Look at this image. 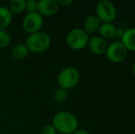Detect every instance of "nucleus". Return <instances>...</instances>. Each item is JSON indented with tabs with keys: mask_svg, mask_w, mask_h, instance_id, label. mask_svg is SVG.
I'll use <instances>...</instances> for the list:
<instances>
[{
	"mask_svg": "<svg viewBox=\"0 0 135 134\" xmlns=\"http://www.w3.org/2000/svg\"><path fill=\"white\" fill-rule=\"evenodd\" d=\"M52 125L57 132L73 134L78 130L79 121L75 114L69 111H59L52 118Z\"/></svg>",
	"mask_w": 135,
	"mask_h": 134,
	"instance_id": "f257e3e1",
	"label": "nucleus"
},
{
	"mask_svg": "<svg viewBox=\"0 0 135 134\" xmlns=\"http://www.w3.org/2000/svg\"><path fill=\"white\" fill-rule=\"evenodd\" d=\"M25 44L27 45L30 52L42 53L50 49L52 45V39L49 34L43 31H39L28 35L26 39Z\"/></svg>",
	"mask_w": 135,
	"mask_h": 134,
	"instance_id": "f03ea898",
	"label": "nucleus"
},
{
	"mask_svg": "<svg viewBox=\"0 0 135 134\" xmlns=\"http://www.w3.org/2000/svg\"><path fill=\"white\" fill-rule=\"evenodd\" d=\"M57 84L59 87L70 90L75 87L80 81V73L75 67L67 66L62 69L57 75Z\"/></svg>",
	"mask_w": 135,
	"mask_h": 134,
	"instance_id": "7ed1b4c3",
	"label": "nucleus"
},
{
	"mask_svg": "<svg viewBox=\"0 0 135 134\" xmlns=\"http://www.w3.org/2000/svg\"><path fill=\"white\" fill-rule=\"evenodd\" d=\"M89 35L81 28H75L68 31L65 38L66 44L75 51H80L87 47Z\"/></svg>",
	"mask_w": 135,
	"mask_h": 134,
	"instance_id": "20e7f679",
	"label": "nucleus"
},
{
	"mask_svg": "<svg viewBox=\"0 0 135 134\" xmlns=\"http://www.w3.org/2000/svg\"><path fill=\"white\" fill-rule=\"evenodd\" d=\"M95 12V15L101 23H112L118 16L116 6L108 0H101L98 2Z\"/></svg>",
	"mask_w": 135,
	"mask_h": 134,
	"instance_id": "39448f33",
	"label": "nucleus"
},
{
	"mask_svg": "<svg viewBox=\"0 0 135 134\" xmlns=\"http://www.w3.org/2000/svg\"><path fill=\"white\" fill-rule=\"evenodd\" d=\"M43 18L38 12L27 13L22 20V27L28 35L41 31L43 27Z\"/></svg>",
	"mask_w": 135,
	"mask_h": 134,
	"instance_id": "423d86ee",
	"label": "nucleus"
},
{
	"mask_svg": "<svg viewBox=\"0 0 135 134\" xmlns=\"http://www.w3.org/2000/svg\"><path fill=\"white\" fill-rule=\"evenodd\" d=\"M128 50L120 41H114L108 44L105 55L108 60L113 63H119L123 62L128 56Z\"/></svg>",
	"mask_w": 135,
	"mask_h": 134,
	"instance_id": "0eeeda50",
	"label": "nucleus"
},
{
	"mask_svg": "<svg viewBox=\"0 0 135 134\" xmlns=\"http://www.w3.org/2000/svg\"><path fill=\"white\" fill-rule=\"evenodd\" d=\"M60 6L56 0H40L38 1L37 12L42 18L52 17L58 13Z\"/></svg>",
	"mask_w": 135,
	"mask_h": 134,
	"instance_id": "6e6552de",
	"label": "nucleus"
},
{
	"mask_svg": "<svg viewBox=\"0 0 135 134\" xmlns=\"http://www.w3.org/2000/svg\"><path fill=\"white\" fill-rule=\"evenodd\" d=\"M108 41L100 36H93L89 38L87 47L92 53L96 55H103L106 53L108 49Z\"/></svg>",
	"mask_w": 135,
	"mask_h": 134,
	"instance_id": "1a4fd4ad",
	"label": "nucleus"
},
{
	"mask_svg": "<svg viewBox=\"0 0 135 134\" xmlns=\"http://www.w3.org/2000/svg\"><path fill=\"white\" fill-rule=\"evenodd\" d=\"M100 25H101V22L97 18L96 15H88L84 20L83 29L89 35L98 31Z\"/></svg>",
	"mask_w": 135,
	"mask_h": 134,
	"instance_id": "9d476101",
	"label": "nucleus"
},
{
	"mask_svg": "<svg viewBox=\"0 0 135 134\" xmlns=\"http://www.w3.org/2000/svg\"><path fill=\"white\" fill-rule=\"evenodd\" d=\"M120 42L124 45L128 52H135V28L125 29Z\"/></svg>",
	"mask_w": 135,
	"mask_h": 134,
	"instance_id": "9b49d317",
	"label": "nucleus"
},
{
	"mask_svg": "<svg viewBox=\"0 0 135 134\" xmlns=\"http://www.w3.org/2000/svg\"><path fill=\"white\" fill-rule=\"evenodd\" d=\"M13 15L6 6H0V31L6 29L12 22Z\"/></svg>",
	"mask_w": 135,
	"mask_h": 134,
	"instance_id": "f8f14e48",
	"label": "nucleus"
},
{
	"mask_svg": "<svg viewBox=\"0 0 135 134\" xmlns=\"http://www.w3.org/2000/svg\"><path fill=\"white\" fill-rule=\"evenodd\" d=\"M11 54L15 60L21 61V60H24L28 57L30 54V51H28L27 45L25 43H18L12 49Z\"/></svg>",
	"mask_w": 135,
	"mask_h": 134,
	"instance_id": "ddd939ff",
	"label": "nucleus"
},
{
	"mask_svg": "<svg viewBox=\"0 0 135 134\" xmlns=\"http://www.w3.org/2000/svg\"><path fill=\"white\" fill-rule=\"evenodd\" d=\"M115 29L116 27L113 23H101L98 29L99 36L103 38L104 39H113L115 36Z\"/></svg>",
	"mask_w": 135,
	"mask_h": 134,
	"instance_id": "4468645a",
	"label": "nucleus"
},
{
	"mask_svg": "<svg viewBox=\"0 0 135 134\" xmlns=\"http://www.w3.org/2000/svg\"><path fill=\"white\" fill-rule=\"evenodd\" d=\"M7 7L12 15L20 14L26 10V0H12Z\"/></svg>",
	"mask_w": 135,
	"mask_h": 134,
	"instance_id": "2eb2a0df",
	"label": "nucleus"
},
{
	"mask_svg": "<svg viewBox=\"0 0 135 134\" xmlns=\"http://www.w3.org/2000/svg\"><path fill=\"white\" fill-rule=\"evenodd\" d=\"M68 98V90L58 87L54 92V99L57 103H64Z\"/></svg>",
	"mask_w": 135,
	"mask_h": 134,
	"instance_id": "dca6fc26",
	"label": "nucleus"
},
{
	"mask_svg": "<svg viewBox=\"0 0 135 134\" xmlns=\"http://www.w3.org/2000/svg\"><path fill=\"white\" fill-rule=\"evenodd\" d=\"M11 43V35L6 29L0 31V49H5Z\"/></svg>",
	"mask_w": 135,
	"mask_h": 134,
	"instance_id": "f3484780",
	"label": "nucleus"
},
{
	"mask_svg": "<svg viewBox=\"0 0 135 134\" xmlns=\"http://www.w3.org/2000/svg\"><path fill=\"white\" fill-rule=\"evenodd\" d=\"M38 1L37 0H26V10L27 13L37 12Z\"/></svg>",
	"mask_w": 135,
	"mask_h": 134,
	"instance_id": "a211bd4d",
	"label": "nucleus"
},
{
	"mask_svg": "<svg viewBox=\"0 0 135 134\" xmlns=\"http://www.w3.org/2000/svg\"><path fill=\"white\" fill-rule=\"evenodd\" d=\"M40 134H57V131L52 124H49V125H45L41 130Z\"/></svg>",
	"mask_w": 135,
	"mask_h": 134,
	"instance_id": "6ab92c4d",
	"label": "nucleus"
},
{
	"mask_svg": "<svg viewBox=\"0 0 135 134\" xmlns=\"http://www.w3.org/2000/svg\"><path fill=\"white\" fill-rule=\"evenodd\" d=\"M60 7H68L74 3L73 0H56Z\"/></svg>",
	"mask_w": 135,
	"mask_h": 134,
	"instance_id": "aec40b11",
	"label": "nucleus"
},
{
	"mask_svg": "<svg viewBox=\"0 0 135 134\" xmlns=\"http://www.w3.org/2000/svg\"><path fill=\"white\" fill-rule=\"evenodd\" d=\"M124 29H122V28H116L115 29V36L114 37H116L117 39H120L122 38L123 34H124Z\"/></svg>",
	"mask_w": 135,
	"mask_h": 134,
	"instance_id": "412c9836",
	"label": "nucleus"
},
{
	"mask_svg": "<svg viewBox=\"0 0 135 134\" xmlns=\"http://www.w3.org/2000/svg\"><path fill=\"white\" fill-rule=\"evenodd\" d=\"M73 134H90V132L86 131V130H83V129H78L76 131H75Z\"/></svg>",
	"mask_w": 135,
	"mask_h": 134,
	"instance_id": "4be33fe9",
	"label": "nucleus"
},
{
	"mask_svg": "<svg viewBox=\"0 0 135 134\" xmlns=\"http://www.w3.org/2000/svg\"><path fill=\"white\" fill-rule=\"evenodd\" d=\"M132 73H133V75L135 76V61H134L133 64H132Z\"/></svg>",
	"mask_w": 135,
	"mask_h": 134,
	"instance_id": "5701e85b",
	"label": "nucleus"
}]
</instances>
